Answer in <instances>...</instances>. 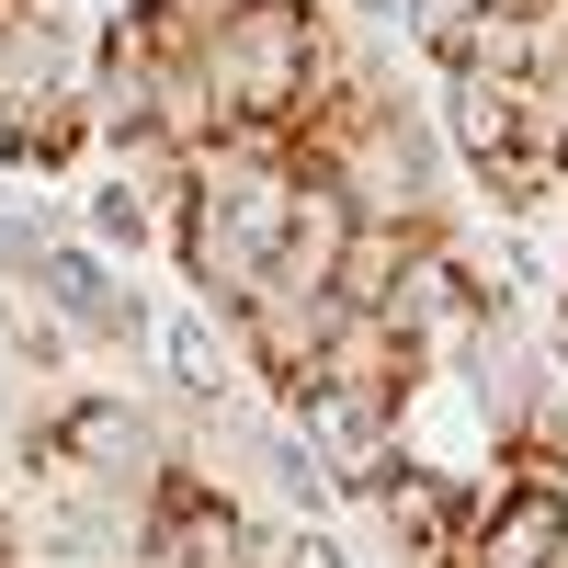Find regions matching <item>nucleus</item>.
Listing matches in <instances>:
<instances>
[{"instance_id":"39448f33","label":"nucleus","mask_w":568,"mask_h":568,"mask_svg":"<svg viewBox=\"0 0 568 568\" xmlns=\"http://www.w3.org/2000/svg\"><path fill=\"white\" fill-rule=\"evenodd\" d=\"M262 535H273V511L227 478V466L182 455L171 478L136 489V511H125V568H262Z\"/></svg>"},{"instance_id":"f257e3e1","label":"nucleus","mask_w":568,"mask_h":568,"mask_svg":"<svg viewBox=\"0 0 568 568\" xmlns=\"http://www.w3.org/2000/svg\"><path fill=\"white\" fill-rule=\"evenodd\" d=\"M342 69H353V45L329 23V0H216L194 34V80L216 125H296Z\"/></svg>"},{"instance_id":"1a4fd4ad","label":"nucleus","mask_w":568,"mask_h":568,"mask_svg":"<svg viewBox=\"0 0 568 568\" xmlns=\"http://www.w3.org/2000/svg\"><path fill=\"white\" fill-rule=\"evenodd\" d=\"M342 500L375 524V546H387L398 568H455V535H466V500H478V478L433 466L420 444H387V455H375Z\"/></svg>"},{"instance_id":"0eeeda50","label":"nucleus","mask_w":568,"mask_h":568,"mask_svg":"<svg viewBox=\"0 0 568 568\" xmlns=\"http://www.w3.org/2000/svg\"><path fill=\"white\" fill-rule=\"evenodd\" d=\"M23 296L69 329L80 353H114V364H149V342H160V318H149V296L125 284V262L114 251H91L80 227H34V262H23Z\"/></svg>"},{"instance_id":"4468645a","label":"nucleus","mask_w":568,"mask_h":568,"mask_svg":"<svg viewBox=\"0 0 568 568\" xmlns=\"http://www.w3.org/2000/svg\"><path fill=\"white\" fill-rule=\"evenodd\" d=\"M557 205H568V194H557Z\"/></svg>"},{"instance_id":"9d476101","label":"nucleus","mask_w":568,"mask_h":568,"mask_svg":"<svg viewBox=\"0 0 568 568\" xmlns=\"http://www.w3.org/2000/svg\"><path fill=\"white\" fill-rule=\"evenodd\" d=\"M353 194L329 171H296V205H284V240H273V284L262 296H342V262H353Z\"/></svg>"},{"instance_id":"20e7f679","label":"nucleus","mask_w":568,"mask_h":568,"mask_svg":"<svg viewBox=\"0 0 568 568\" xmlns=\"http://www.w3.org/2000/svg\"><path fill=\"white\" fill-rule=\"evenodd\" d=\"M455 398H466V420L489 433V455H568V364H557V342L535 329V307H489L478 318V342H466L455 364Z\"/></svg>"},{"instance_id":"f8f14e48","label":"nucleus","mask_w":568,"mask_h":568,"mask_svg":"<svg viewBox=\"0 0 568 568\" xmlns=\"http://www.w3.org/2000/svg\"><path fill=\"white\" fill-rule=\"evenodd\" d=\"M0 568H34V535H23V511L0 500Z\"/></svg>"},{"instance_id":"6e6552de","label":"nucleus","mask_w":568,"mask_h":568,"mask_svg":"<svg viewBox=\"0 0 568 568\" xmlns=\"http://www.w3.org/2000/svg\"><path fill=\"white\" fill-rule=\"evenodd\" d=\"M455 568H568V455H500L466 500Z\"/></svg>"},{"instance_id":"f03ea898","label":"nucleus","mask_w":568,"mask_h":568,"mask_svg":"<svg viewBox=\"0 0 568 568\" xmlns=\"http://www.w3.org/2000/svg\"><path fill=\"white\" fill-rule=\"evenodd\" d=\"M91 160V12L0 0V171L58 182Z\"/></svg>"},{"instance_id":"423d86ee","label":"nucleus","mask_w":568,"mask_h":568,"mask_svg":"<svg viewBox=\"0 0 568 568\" xmlns=\"http://www.w3.org/2000/svg\"><path fill=\"white\" fill-rule=\"evenodd\" d=\"M364 307L409 342V364H420V375H444L466 342H478V318L500 307V284H489V262L466 251L455 227H409L398 262L375 273V296H364Z\"/></svg>"},{"instance_id":"9b49d317","label":"nucleus","mask_w":568,"mask_h":568,"mask_svg":"<svg viewBox=\"0 0 568 568\" xmlns=\"http://www.w3.org/2000/svg\"><path fill=\"white\" fill-rule=\"evenodd\" d=\"M262 568H353V546L329 535V524H273L262 535Z\"/></svg>"},{"instance_id":"ddd939ff","label":"nucleus","mask_w":568,"mask_h":568,"mask_svg":"<svg viewBox=\"0 0 568 568\" xmlns=\"http://www.w3.org/2000/svg\"><path fill=\"white\" fill-rule=\"evenodd\" d=\"M546 342H557V364H568V284H557V307H546Z\"/></svg>"},{"instance_id":"7ed1b4c3","label":"nucleus","mask_w":568,"mask_h":568,"mask_svg":"<svg viewBox=\"0 0 568 568\" xmlns=\"http://www.w3.org/2000/svg\"><path fill=\"white\" fill-rule=\"evenodd\" d=\"M194 455V420H182V398H149V387H69L45 398L23 420V466L45 489H114L136 500L149 478H171V466Z\"/></svg>"}]
</instances>
